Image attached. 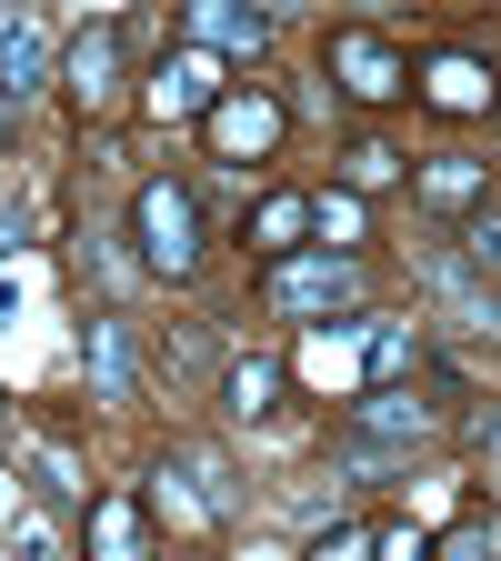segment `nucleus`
<instances>
[{
    "instance_id": "nucleus-1",
    "label": "nucleus",
    "mask_w": 501,
    "mask_h": 561,
    "mask_svg": "<svg viewBox=\"0 0 501 561\" xmlns=\"http://www.w3.org/2000/svg\"><path fill=\"white\" fill-rule=\"evenodd\" d=\"M130 241H140V271L191 280L201 271V191L191 181H140L130 191Z\"/></svg>"
},
{
    "instance_id": "nucleus-2",
    "label": "nucleus",
    "mask_w": 501,
    "mask_h": 561,
    "mask_svg": "<svg viewBox=\"0 0 501 561\" xmlns=\"http://www.w3.org/2000/svg\"><path fill=\"white\" fill-rule=\"evenodd\" d=\"M321 70H331V91H341V101H362V111L411 101V60H401V41H382V31H362V21L321 31Z\"/></svg>"
},
{
    "instance_id": "nucleus-3",
    "label": "nucleus",
    "mask_w": 501,
    "mask_h": 561,
    "mask_svg": "<svg viewBox=\"0 0 501 561\" xmlns=\"http://www.w3.org/2000/svg\"><path fill=\"white\" fill-rule=\"evenodd\" d=\"M261 301H271V311H292V321L351 311V301H362V261H351V251H292V261H271Z\"/></svg>"
},
{
    "instance_id": "nucleus-4",
    "label": "nucleus",
    "mask_w": 501,
    "mask_h": 561,
    "mask_svg": "<svg viewBox=\"0 0 501 561\" xmlns=\"http://www.w3.org/2000/svg\"><path fill=\"white\" fill-rule=\"evenodd\" d=\"M281 130H292L281 91H251V81H231V91H221V111L201 121V151H210V161H231V171H251V161H271V151H281Z\"/></svg>"
},
{
    "instance_id": "nucleus-5",
    "label": "nucleus",
    "mask_w": 501,
    "mask_h": 561,
    "mask_svg": "<svg viewBox=\"0 0 501 561\" xmlns=\"http://www.w3.org/2000/svg\"><path fill=\"white\" fill-rule=\"evenodd\" d=\"M411 101L442 111V121H491L501 111V70L481 50H421L411 60Z\"/></svg>"
},
{
    "instance_id": "nucleus-6",
    "label": "nucleus",
    "mask_w": 501,
    "mask_h": 561,
    "mask_svg": "<svg viewBox=\"0 0 501 561\" xmlns=\"http://www.w3.org/2000/svg\"><path fill=\"white\" fill-rule=\"evenodd\" d=\"M221 60H210V50H161L151 60V91H140V101H151L161 121H210V111H221Z\"/></svg>"
},
{
    "instance_id": "nucleus-7",
    "label": "nucleus",
    "mask_w": 501,
    "mask_h": 561,
    "mask_svg": "<svg viewBox=\"0 0 501 561\" xmlns=\"http://www.w3.org/2000/svg\"><path fill=\"white\" fill-rule=\"evenodd\" d=\"M121 50H130L121 21H91L81 41L60 50V81H70V101H81V111H111V101H121Z\"/></svg>"
},
{
    "instance_id": "nucleus-8",
    "label": "nucleus",
    "mask_w": 501,
    "mask_h": 561,
    "mask_svg": "<svg viewBox=\"0 0 501 561\" xmlns=\"http://www.w3.org/2000/svg\"><path fill=\"white\" fill-rule=\"evenodd\" d=\"M81 541H91V561H151V502L140 491H101Z\"/></svg>"
},
{
    "instance_id": "nucleus-9",
    "label": "nucleus",
    "mask_w": 501,
    "mask_h": 561,
    "mask_svg": "<svg viewBox=\"0 0 501 561\" xmlns=\"http://www.w3.org/2000/svg\"><path fill=\"white\" fill-rule=\"evenodd\" d=\"M421 432H442V401H411L401 381L351 401V442H421Z\"/></svg>"
},
{
    "instance_id": "nucleus-10",
    "label": "nucleus",
    "mask_w": 501,
    "mask_h": 561,
    "mask_svg": "<svg viewBox=\"0 0 501 561\" xmlns=\"http://www.w3.org/2000/svg\"><path fill=\"white\" fill-rule=\"evenodd\" d=\"M81 362H91V391H101V401H130V391H140V362H130L121 311H91V321H81Z\"/></svg>"
},
{
    "instance_id": "nucleus-11",
    "label": "nucleus",
    "mask_w": 501,
    "mask_h": 561,
    "mask_svg": "<svg viewBox=\"0 0 501 561\" xmlns=\"http://www.w3.org/2000/svg\"><path fill=\"white\" fill-rule=\"evenodd\" d=\"M241 241H251L261 261H292V251L311 241V191H271V201H251V221H241Z\"/></svg>"
},
{
    "instance_id": "nucleus-12",
    "label": "nucleus",
    "mask_w": 501,
    "mask_h": 561,
    "mask_svg": "<svg viewBox=\"0 0 501 561\" xmlns=\"http://www.w3.org/2000/svg\"><path fill=\"white\" fill-rule=\"evenodd\" d=\"M411 201L462 210V221H471V210L491 201V171H481V161H421V171H411Z\"/></svg>"
},
{
    "instance_id": "nucleus-13",
    "label": "nucleus",
    "mask_w": 501,
    "mask_h": 561,
    "mask_svg": "<svg viewBox=\"0 0 501 561\" xmlns=\"http://www.w3.org/2000/svg\"><path fill=\"white\" fill-rule=\"evenodd\" d=\"M281 381H292V371H281L271 351H241V362L221 371V401H231L241 421H261V411H281Z\"/></svg>"
},
{
    "instance_id": "nucleus-14",
    "label": "nucleus",
    "mask_w": 501,
    "mask_h": 561,
    "mask_svg": "<svg viewBox=\"0 0 501 561\" xmlns=\"http://www.w3.org/2000/svg\"><path fill=\"white\" fill-rule=\"evenodd\" d=\"M261 41H271L261 11H231V0H201L191 11V50H261Z\"/></svg>"
},
{
    "instance_id": "nucleus-15",
    "label": "nucleus",
    "mask_w": 501,
    "mask_h": 561,
    "mask_svg": "<svg viewBox=\"0 0 501 561\" xmlns=\"http://www.w3.org/2000/svg\"><path fill=\"white\" fill-rule=\"evenodd\" d=\"M411 181V161L391 151V140H351V151H341V191L351 201H372V191H401Z\"/></svg>"
},
{
    "instance_id": "nucleus-16",
    "label": "nucleus",
    "mask_w": 501,
    "mask_h": 561,
    "mask_svg": "<svg viewBox=\"0 0 501 561\" xmlns=\"http://www.w3.org/2000/svg\"><path fill=\"white\" fill-rule=\"evenodd\" d=\"M432 561H501V512H471L432 541Z\"/></svg>"
},
{
    "instance_id": "nucleus-17",
    "label": "nucleus",
    "mask_w": 501,
    "mask_h": 561,
    "mask_svg": "<svg viewBox=\"0 0 501 561\" xmlns=\"http://www.w3.org/2000/svg\"><path fill=\"white\" fill-rule=\"evenodd\" d=\"M31 70H41V31L31 21H0V81L31 91Z\"/></svg>"
},
{
    "instance_id": "nucleus-18",
    "label": "nucleus",
    "mask_w": 501,
    "mask_h": 561,
    "mask_svg": "<svg viewBox=\"0 0 501 561\" xmlns=\"http://www.w3.org/2000/svg\"><path fill=\"white\" fill-rule=\"evenodd\" d=\"M462 261L481 280H501V210H471V221H462Z\"/></svg>"
},
{
    "instance_id": "nucleus-19",
    "label": "nucleus",
    "mask_w": 501,
    "mask_h": 561,
    "mask_svg": "<svg viewBox=\"0 0 501 561\" xmlns=\"http://www.w3.org/2000/svg\"><path fill=\"white\" fill-rule=\"evenodd\" d=\"M311 231H321V251H351V241H362V201H311Z\"/></svg>"
},
{
    "instance_id": "nucleus-20",
    "label": "nucleus",
    "mask_w": 501,
    "mask_h": 561,
    "mask_svg": "<svg viewBox=\"0 0 501 561\" xmlns=\"http://www.w3.org/2000/svg\"><path fill=\"white\" fill-rule=\"evenodd\" d=\"M372 541H382L372 522H331V531L311 541V561H372Z\"/></svg>"
},
{
    "instance_id": "nucleus-21",
    "label": "nucleus",
    "mask_w": 501,
    "mask_h": 561,
    "mask_svg": "<svg viewBox=\"0 0 501 561\" xmlns=\"http://www.w3.org/2000/svg\"><path fill=\"white\" fill-rule=\"evenodd\" d=\"M372 561H432V541H421V531H382Z\"/></svg>"
},
{
    "instance_id": "nucleus-22",
    "label": "nucleus",
    "mask_w": 501,
    "mask_h": 561,
    "mask_svg": "<svg viewBox=\"0 0 501 561\" xmlns=\"http://www.w3.org/2000/svg\"><path fill=\"white\" fill-rule=\"evenodd\" d=\"M471 442H491V451H501V401H481V411H471Z\"/></svg>"
}]
</instances>
